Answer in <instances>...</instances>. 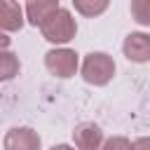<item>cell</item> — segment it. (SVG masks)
Instances as JSON below:
<instances>
[{
  "instance_id": "5",
  "label": "cell",
  "mask_w": 150,
  "mask_h": 150,
  "mask_svg": "<svg viewBox=\"0 0 150 150\" xmlns=\"http://www.w3.org/2000/svg\"><path fill=\"white\" fill-rule=\"evenodd\" d=\"M122 52L134 63H148L150 61V35L148 33H129L122 42Z\"/></svg>"
},
{
  "instance_id": "15",
  "label": "cell",
  "mask_w": 150,
  "mask_h": 150,
  "mask_svg": "<svg viewBox=\"0 0 150 150\" xmlns=\"http://www.w3.org/2000/svg\"><path fill=\"white\" fill-rule=\"evenodd\" d=\"M49 150H75V148H70V145H66V143H59V145H52Z\"/></svg>"
},
{
  "instance_id": "10",
  "label": "cell",
  "mask_w": 150,
  "mask_h": 150,
  "mask_svg": "<svg viewBox=\"0 0 150 150\" xmlns=\"http://www.w3.org/2000/svg\"><path fill=\"white\" fill-rule=\"evenodd\" d=\"M73 7L84 16H96L108 9V0H73Z\"/></svg>"
},
{
  "instance_id": "2",
  "label": "cell",
  "mask_w": 150,
  "mask_h": 150,
  "mask_svg": "<svg viewBox=\"0 0 150 150\" xmlns=\"http://www.w3.org/2000/svg\"><path fill=\"white\" fill-rule=\"evenodd\" d=\"M115 75V61L105 52H89L82 61V77L94 87H103Z\"/></svg>"
},
{
  "instance_id": "12",
  "label": "cell",
  "mask_w": 150,
  "mask_h": 150,
  "mask_svg": "<svg viewBox=\"0 0 150 150\" xmlns=\"http://www.w3.org/2000/svg\"><path fill=\"white\" fill-rule=\"evenodd\" d=\"M101 150H131V143L124 136H110L108 141H103Z\"/></svg>"
},
{
  "instance_id": "7",
  "label": "cell",
  "mask_w": 150,
  "mask_h": 150,
  "mask_svg": "<svg viewBox=\"0 0 150 150\" xmlns=\"http://www.w3.org/2000/svg\"><path fill=\"white\" fill-rule=\"evenodd\" d=\"M21 26H23V7L19 2L0 0V30L14 33V30H21Z\"/></svg>"
},
{
  "instance_id": "13",
  "label": "cell",
  "mask_w": 150,
  "mask_h": 150,
  "mask_svg": "<svg viewBox=\"0 0 150 150\" xmlns=\"http://www.w3.org/2000/svg\"><path fill=\"white\" fill-rule=\"evenodd\" d=\"M131 150H150V136L136 138V141L131 143Z\"/></svg>"
},
{
  "instance_id": "4",
  "label": "cell",
  "mask_w": 150,
  "mask_h": 150,
  "mask_svg": "<svg viewBox=\"0 0 150 150\" xmlns=\"http://www.w3.org/2000/svg\"><path fill=\"white\" fill-rule=\"evenodd\" d=\"M40 145H42V141H40L38 131L30 127H12L2 138L5 150H40Z\"/></svg>"
},
{
  "instance_id": "1",
  "label": "cell",
  "mask_w": 150,
  "mask_h": 150,
  "mask_svg": "<svg viewBox=\"0 0 150 150\" xmlns=\"http://www.w3.org/2000/svg\"><path fill=\"white\" fill-rule=\"evenodd\" d=\"M40 30H42V38H45V40H49V42H54V45H66V42H70V40L75 38L77 23H75V19H73L70 9L61 7L59 12H54V14L40 26Z\"/></svg>"
},
{
  "instance_id": "8",
  "label": "cell",
  "mask_w": 150,
  "mask_h": 150,
  "mask_svg": "<svg viewBox=\"0 0 150 150\" xmlns=\"http://www.w3.org/2000/svg\"><path fill=\"white\" fill-rule=\"evenodd\" d=\"M61 9V5L56 2V0H38V2H28L26 7H23V12H26V19L33 23V26H42L54 12H59Z\"/></svg>"
},
{
  "instance_id": "3",
  "label": "cell",
  "mask_w": 150,
  "mask_h": 150,
  "mask_svg": "<svg viewBox=\"0 0 150 150\" xmlns=\"http://www.w3.org/2000/svg\"><path fill=\"white\" fill-rule=\"evenodd\" d=\"M45 66H47V70H49L52 75H56V77H61V80L73 77L75 70H77V54H75L73 49H66V47H61V49H49V52L45 54Z\"/></svg>"
},
{
  "instance_id": "9",
  "label": "cell",
  "mask_w": 150,
  "mask_h": 150,
  "mask_svg": "<svg viewBox=\"0 0 150 150\" xmlns=\"http://www.w3.org/2000/svg\"><path fill=\"white\" fill-rule=\"evenodd\" d=\"M19 68H21V63L14 52H7V49L0 52V82H7L14 75H19Z\"/></svg>"
},
{
  "instance_id": "11",
  "label": "cell",
  "mask_w": 150,
  "mask_h": 150,
  "mask_svg": "<svg viewBox=\"0 0 150 150\" xmlns=\"http://www.w3.org/2000/svg\"><path fill=\"white\" fill-rule=\"evenodd\" d=\"M131 16L141 26H150V0H131Z\"/></svg>"
},
{
  "instance_id": "14",
  "label": "cell",
  "mask_w": 150,
  "mask_h": 150,
  "mask_svg": "<svg viewBox=\"0 0 150 150\" xmlns=\"http://www.w3.org/2000/svg\"><path fill=\"white\" fill-rule=\"evenodd\" d=\"M7 47H9V38H7V33L0 30V52H5Z\"/></svg>"
},
{
  "instance_id": "6",
  "label": "cell",
  "mask_w": 150,
  "mask_h": 150,
  "mask_svg": "<svg viewBox=\"0 0 150 150\" xmlns=\"http://www.w3.org/2000/svg\"><path fill=\"white\" fill-rule=\"evenodd\" d=\"M73 141H75L77 150H101V145H103V131L94 122H82V124L75 127Z\"/></svg>"
}]
</instances>
